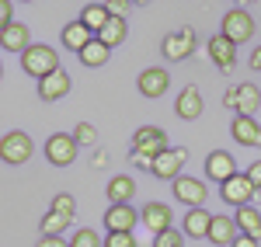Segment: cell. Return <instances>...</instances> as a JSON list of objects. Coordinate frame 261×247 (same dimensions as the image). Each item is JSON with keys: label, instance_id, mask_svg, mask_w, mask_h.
Segmentation results:
<instances>
[{"label": "cell", "instance_id": "obj_1", "mask_svg": "<svg viewBox=\"0 0 261 247\" xmlns=\"http://www.w3.org/2000/svg\"><path fill=\"white\" fill-rule=\"evenodd\" d=\"M21 70L28 73V77H35V80H45V77H53L60 66V52L53 49V45H45V42H32L24 52H21Z\"/></svg>", "mask_w": 261, "mask_h": 247}, {"label": "cell", "instance_id": "obj_2", "mask_svg": "<svg viewBox=\"0 0 261 247\" xmlns=\"http://www.w3.org/2000/svg\"><path fill=\"white\" fill-rule=\"evenodd\" d=\"M32 153H35V143H32V136L28 132H21V129H11V132H4L0 136V160L11 167H21L32 160Z\"/></svg>", "mask_w": 261, "mask_h": 247}, {"label": "cell", "instance_id": "obj_3", "mask_svg": "<svg viewBox=\"0 0 261 247\" xmlns=\"http://www.w3.org/2000/svg\"><path fill=\"white\" fill-rule=\"evenodd\" d=\"M161 52H164V60H171V63L188 60L195 52V28L192 24H181L178 32H167L164 42H161Z\"/></svg>", "mask_w": 261, "mask_h": 247}, {"label": "cell", "instance_id": "obj_4", "mask_svg": "<svg viewBox=\"0 0 261 247\" xmlns=\"http://www.w3.org/2000/svg\"><path fill=\"white\" fill-rule=\"evenodd\" d=\"M164 150H171V143H167V132L161 125H140L133 132V153H146L150 160H157Z\"/></svg>", "mask_w": 261, "mask_h": 247}, {"label": "cell", "instance_id": "obj_5", "mask_svg": "<svg viewBox=\"0 0 261 247\" xmlns=\"http://www.w3.org/2000/svg\"><path fill=\"white\" fill-rule=\"evenodd\" d=\"M220 35H226L233 45H244V42L254 39V18H251L244 7H230V11L223 14V32Z\"/></svg>", "mask_w": 261, "mask_h": 247}, {"label": "cell", "instance_id": "obj_6", "mask_svg": "<svg viewBox=\"0 0 261 247\" xmlns=\"http://www.w3.org/2000/svg\"><path fill=\"white\" fill-rule=\"evenodd\" d=\"M77 140H73V132H53L49 140H45V160L53 167H70L77 160Z\"/></svg>", "mask_w": 261, "mask_h": 247}, {"label": "cell", "instance_id": "obj_7", "mask_svg": "<svg viewBox=\"0 0 261 247\" xmlns=\"http://www.w3.org/2000/svg\"><path fill=\"white\" fill-rule=\"evenodd\" d=\"M171 191H174V199H178L181 206H188V209H202L205 199H209L205 181L202 178H192V174H181L178 181H171Z\"/></svg>", "mask_w": 261, "mask_h": 247}, {"label": "cell", "instance_id": "obj_8", "mask_svg": "<svg viewBox=\"0 0 261 247\" xmlns=\"http://www.w3.org/2000/svg\"><path fill=\"white\" fill-rule=\"evenodd\" d=\"M188 160V150L185 146H171V150H164L161 157L153 160V178H161V181H178L181 178V167Z\"/></svg>", "mask_w": 261, "mask_h": 247}, {"label": "cell", "instance_id": "obj_9", "mask_svg": "<svg viewBox=\"0 0 261 247\" xmlns=\"http://www.w3.org/2000/svg\"><path fill=\"white\" fill-rule=\"evenodd\" d=\"M258 195V188H254V181L247 178V174H237V178H230L226 185H220V199L226 202V206H251V199Z\"/></svg>", "mask_w": 261, "mask_h": 247}, {"label": "cell", "instance_id": "obj_10", "mask_svg": "<svg viewBox=\"0 0 261 247\" xmlns=\"http://www.w3.org/2000/svg\"><path fill=\"white\" fill-rule=\"evenodd\" d=\"M241 171H237V160H233V153H226V150H213L209 157H205V178L209 181H216V185H226L230 178H237Z\"/></svg>", "mask_w": 261, "mask_h": 247}, {"label": "cell", "instance_id": "obj_11", "mask_svg": "<svg viewBox=\"0 0 261 247\" xmlns=\"http://www.w3.org/2000/svg\"><path fill=\"white\" fill-rule=\"evenodd\" d=\"M140 219H143V227L150 230V237H157V233L174 227V212H171L167 202H146L140 209Z\"/></svg>", "mask_w": 261, "mask_h": 247}, {"label": "cell", "instance_id": "obj_12", "mask_svg": "<svg viewBox=\"0 0 261 247\" xmlns=\"http://www.w3.org/2000/svg\"><path fill=\"white\" fill-rule=\"evenodd\" d=\"M136 223H143V219H140V209L133 206H108V212H105V230L108 233H133Z\"/></svg>", "mask_w": 261, "mask_h": 247}, {"label": "cell", "instance_id": "obj_13", "mask_svg": "<svg viewBox=\"0 0 261 247\" xmlns=\"http://www.w3.org/2000/svg\"><path fill=\"white\" fill-rule=\"evenodd\" d=\"M209 227H213V212L209 209H188L181 216V230L188 240H209Z\"/></svg>", "mask_w": 261, "mask_h": 247}, {"label": "cell", "instance_id": "obj_14", "mask_svg": "<svg viewBox=\"0 0 261 247\" xmlns=\"http://www.w3.org/2000/svg\"><path fill=\"white\" fill-rule=\"evenodd\" d=\"M209 60L216 63L223 73H233V66H237V45L226 35H213L209 39Z\"/></svg>", "mask_w": 261, "mask_h": 247}, {"label": "cell", "instance_id": "obj_15", "mask_svg": "<svg viewBox=\"0 0 261 247\" xmlns=\"http://www.w3.org/2000/svg\"><path fill=\"white\" fill-rule=\"evenodd\" d=\"M241 237L237 230V219L233 216H223V212H213V227H209V244L216 247H233V240Z\"/></svg>", "mask_w": 261, "mask_h": 247}, {"label": "cell", "instance_id": "obj_16", "mask_svg": "<svg viewBox=\"0 0 261 247\" xmlns=\"http://www.w3.org/2000/svg\"><path fill=\"white\" fill-rule=\"evenodd\" d=\"M167 87H171V73L164 66H150V70L140 73V94L143 98H164Z\"/></svg>", "mask_w": 261, "mask_h": 247}, {"label": "cell", "instance_id": "obj_17", "mask_svg": "<svg viewBox=\"0 0 261 247\" xmlns=\"http://www.w3.org/2000/svg\"><path fill=\"white\" fill-rule=\"evenodd\" d=\"M70 87H73V77H70L66 70H56L53 77L39 80V98L45 104H53V101H60V98H66V94H70Z\"/></svg>", "mask_w": 261, "mask_h": 247}, {"label": "cell", "instance_id": "obj_18", "mask_svg": "<svg viewBox=\"0 0 261 247\" xmlns=\"http://www.w3.org/2000/svg\"><path fill=\"white\" fill-rule=\"evenodd\" d=\"M60 39H63V45H66V49H73V52L81 56V52H84V49H87L94 39H98V35H94V32H91V28H87V24L77 18V21H70V24H63Z\"/></svg>", "mask_w": 261, "mask_h": 247}, {"label": "cell", "instance_id": "obj_19", "mask_svg": "<svg viewBox=\"0 0 261 247\" xmlns=\"http://www.w3.org/2000/svg\"><path fill=\"white\" fill-rule=\"evenodd\" d=\"M202 91L199 87H181V94H178V101H174V115H178L181 122H195L202 115Z\"/></svg>", "mask_w": 261, "mask_h": 247}, {"label": "cell", "instance_id": "obj_20", "mask_svg": "<svg viewBox=\"0 0 261 247\" xmlns=\"http://www.w3.org/2000/svg\"><path fill=\"white\" fill-rule=\"evenodd\" d=\"M28 45H32V35H28V28H24L21 21H11V24L0 28V49H4V52H18L21 56Z\"/></svg>", "mask_w": 261, "mask_h": 247}, {"label": "cell", "instance_id": "obj_21", "mask_svg": "<svg viewBox=\"0 0 261 247\" xmlns=\"http://www.w3.org/2000/svg\"><path fill=\"white\" fill-rule=\"evenodd\" d=\"M230 136L241 146H261V125L254 122V115H233Z\"/></svg>", "mask_w": 261, "mask_h": 247}, {"label": "cell", "instance_id": "obj_22", "mask_svg": "<svg viewBox=\"0 0 261 247\" xmlns=\"http://www.w3.org/2000/svg\"><path fill=\"white\" fill-rule=\"evenodd\" d=\"M105 195H108L112 206H129L133 195H136V181H133L129 174H115V178L108 181V188H105Z\"/></svg>", "mask_w": 261, "mask_h": 247}, {"label": "cell", "instance_id": "obj_23", "mask_svg": "<svg viewBox=\"0 0 261 247\" xmlns=\"http://www.w3.org/2000/svg\"><path fill=\"white\" fill-rule=\"evenodd\" d=\"M261 108V87L258 84H237V115H254Z\"/></svg>", "mask_w": 261, "mask_h": 247}, {"label": "cell", "instance_id": "obj_24", "mask_svg": "<svg viewBox=\"0 0 261 247\" xmlns=\"http://www.w3.org/2000/svg\"><path fill=\"white\" fill-rule=\"evenodd\" d=\"M237 230H241L244 237H254V240H261V212L254 206H241L237 209Z\"/></svg>", "mask_w": 261, "mask_h": 247}, {"label": "cell", "instance_id": "obj_25", "mask_svg": "<svg viewBox=\"0 0 261 247\" xmlns=\"http://www.w3.org/2000/svg\"><path fill=\"white\" fill-rule=\"evenodd\" d=\"M125 35H129V21L112 18V21H108V24L98 32V42H105L108 49H115V45H122V42H125Z\"/></svg>", "mask_w": 261, "mask_h": 247}, {"label": "cell", "instance_id": "obj_26", "mask_svg": "<svg viewBox=\"0 0 261 247\" xmlns=\"http://www.w3.org/2000/svg\"><path fill=\"white\" fill-rule=\"evenodd\" d=\"M81 21L91 28V32H94V35H98L101 28L112 21V14H108V4H87V7L81 11Z\"/></svg>", "mask_w": 261, "mask_h": 247}, {"label": "cell", "instance_id": "obj_27", "mask_svg": "<svg viewBox=\"0 0 261 247\" xmlns=\"http://www.w3.org/2000/svg\"><path fill=\"white\" fill-rule=\"evenodd\" d=\"M73 216H63V212H45L42 216V237H63V230H70Z\"/></svg>", "mask_w": 261, "mask_h": 247}, {"label": "cell", "instance_id": "obj_28", "mask_svg": "<svg viewBox=\"0 0 261 247\" xmlns=\"http://www.w3.org/2000/svg\"><path fill=\"white\" fill-rule=\"evenodd\" d=\"M108 56H112V49H108L105 42L94 39V42H91V45L81 52V63H84V66H91V70H98V66H105V63H108Z\"/></svg>", "mask_w": 261, "mask_h": 247}, {"label": "cell", "instance_id": "obj_29", "mask_svg": "<svg viewBox=\"0 0 261 247\" xmlns=\"http://www.w3.org/2000/svg\"><path fill=\"white\" fill-rule=\"evenodd\" d=\"M70 247H105V237H98V230H91V227H81V230H73Z\"/></svg>", "mask_w": 261, "mask_h": 247}, {"label": "cell", "instance_id": "obj_30", "mask_svg": "<svg viewBox=\"0 0 261 247\" xmlns=\"http://www.w3.org/2000/svg\"><path fill=\"white\" fill-rule=\"evenodd\" d=\"M153 247H185V230L171 227V230H164V233H157Z\"/></svg>", "mask_w": 261, "mask_h": 247}, {"label": "cell", "instance_id": "obj_31", "mask_svg": "<svg viewBox=\"0 0 261 247\" xmlns=\"http://www.w3.org/2000/svg\"><path fill=\"white\" fill-rule=\"evenodd\" d=\"M53 212L73 216V212H77V199H73L70 191H60V195H53Z\"/></svg>", "mask_w": 261, "mask_h": 247}, {"label": "cell", "instance_id": "obj_32", "mask_svg": "<svg viewBox=\"0 0 261 247\" xmlns=\"http://www.w3.org/2000/svg\"><path fill=\"white\" fill-rule=\"evenodd\" d=\"M73 140H77L81 146H94L98 143V129H94L91 122H81L77 129H73Z\"/></svg>", "mask_w": 261, "mask_h": 247}, {"label": "cell", "instance_id": "obj_33", "mask_svg": "<svg viewBox=\"0 0 261 247\" xmlns=\"http://www.w3.org/2000/svg\"><path fill=\"white\" fill-rule=\"evenodd\" d=\"M105 247H140V240L133 233H108L105 237Z\"/></svg>", "mask_w": 261, "mask_h": 247}, {"label": "cell", "instance_id": "obj_34", "mask_svg": "<svg viewBox=\"0 0 261 247\" xmlns=\"http://www.w3.org/2000/svg\"><path fill=\"white\" fill-rule=\"evenodd\" d=\"M129 11H133V0H108V14L112 18L129 21Z\"/></svg>", "mask_w": 261, "mask_h": 247}, {"label": "cell", "instance_id": "obj_35", "mask_svg": "<svg viewBox=\"0 0 261 247\" xmlns=\"http://www.w3.org/2000/svg\"><path fill=\"white\" fill-rule=\"evenodd\" d=\"M129 160H133V167H140V171H153V160L146 153H129Z\"/></svg>", "mask_w": 261, "mask_h": 247}, {"label": "cell", "instance_id": "obj_36", "mask_svg": "<svg viewBox=\"0 0 261 247\" xmlns=\"http://www.w3.org/2000/svg\"><path fill=\"white\" fill-rule=\"evenodd\" d=\"M244 174H247V178H251V181H254V188H258V191H261V160H254V164L247 167V171H244Z\"/></svg>", "mask_w": 261, "mask_h": 247}, {"label": "cell", "instance_id": "obj_37", "mask_svg": "<svg viewBox=\"0 0 261 247\" xmlns=\"http://www.w3.org/2000/svg\"><path fill=\"white\" fill-rule=\"evenodd\" d=\"M91 164H94V171H101V167H108V150H94V157H91Z\"/></svg>", "mask_w": 261, "mask_h": 247}, {"label": "cell", "instance_id": "obj_38", "mask_svg": "<svg viewBox=\"0 0 261 247\" xmlns=\"http://www.w3.org/2000/svg\"><path fill=\"white\" fill-rule=\"evenodd\" d=\"M223 104L237 115V87H226V94H223Z\"/></svg>", "mask_w": 261, "mask_h": 247}, {"label": "cell", "instance_id": "obj_39", "mask_svg": "<svg viewBox=\"0 0 261 247\" xmlns=\"http://www.w3.org/2000/svg\"><path fill=\"white\" fill-rule=\"evenodd\" d=\"M11 0H0V28H4V24H11Z\"/></svg>", "mask_w": 261, "mask_h": 247}, {"label": "cell", "instance_id": "obj_40", "mask_svg": "<svg viewBox=\"0 0 261 247\" xmlns=\"http://www.w3.org/2000/svg\"><path fill=\"white\" fill-rule=\"evenodd\" d=\"M39 247H70V240H63V237H42Z\"/></svg>", "mask_w": 261, "mask_h": 247}, {"label": "cell", "instance_id": "obj_41", "mask_svg": "<svg viewBox=\"0 0 261 247\" xmlns=\"http://www.w3.org/2000/svg\"><path fill=\"white\" fill-rule=\"evenodd\" d=\"M233 247H261V244L254 240V237H244V233H241V237L233 240Z\"/></svg>", "mask_w": 261, "mask_h": 247}, {"label": "cell", "instance_id": "obj_42", "mask_svg": "<svg viewBox=\"0 0 261 247\" xmlns=\"http://www.w3.org/2000/svg\"><path fill=\"white\" fill-rule=\"evenodd\" d=\"M251 70H258V73H261V45L251 52Z\"/></svg>", "mask_w": 261, "mask_h": 247}, {"label": "cell", "instance_id": "obj_43", "mask_svg": "<svg viewBox=\"0 0 261 247\" xmlns=\"http://www.w3.org/2000/svg\"><path fill=\"white\" fill-rule=\"evenodd\" d=\"M133 4H136V7H146V4H153V0H133Z\"/></svg>", "mask_w": 261, "mask_h": 247}, {"label": "cell", "instance_id": "obj_44", "mask_svg": "<svg viewBox=\"0 0 261 247\" xmlns=\"http://www.w3.org/2000/svg\"><path fill=\"white\" fill-rule=\"evenodd\" d=\"M241 4H247V7H251V4H258V0H241Z\"/></svg>", "mask_w": 261, "mask_h": 247}, {"label": "cell", "instance_id": "obj_45", "mask_svg": "<svg viewBox=\"0 0 261 247\" xmlns=\"http://www.w3.org/2000/svg\"><path fill=\"white\" fill-rule=\"evenodd\" d=\"M24 4H32V0H24Z\"/></svg>", "mask_w": 261, "mask_h": 247}]
</instances>
